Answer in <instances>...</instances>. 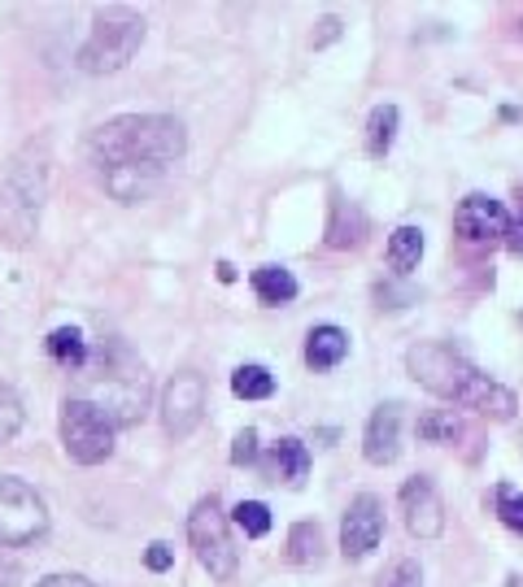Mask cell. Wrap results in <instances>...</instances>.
<instances>
[{
	"label": "cell",
	"instance_id": "8",
	"mask_svg": "<svg viewBox=\"0 0 523 587\" xmlns=\"http://www.w3.org/2000/svg\"><path fill=\"white\" fill-rule=\"evenodd\" d=\"M201 418H206V379L197 370H179L161 391V427L166 436L184 440L197 431Z\"/></svg>",
	"mask_w": 523,
	"mask_h": 587
},
{
	"label": "cell",
	"instance_id": "17",
	"mask_svg": "<svg viewBox=\"0 0 523 587\" xmlns=\"http://www.w3.org/2000/svg\"><path fill=\"white\" fill-rule=\"evenodd\" d=\"M49 357L75 375V370L88 361V340H83L75 327H57V331L49 336Z\"/></svg>",
	"mask_w": 523,
	"mask_h": 587
},
{
	"label": "cell",
	"instance_id": "32",
	"mask_svg": "<svg viewBox=\"0 0 523 587\" xmlns=\"http://www.w3.org/2000/svg\"><path fill=\"white\" fill-rule=\"evenodd\" d=\"M218 279H223V283H231V279H236V270H231L227 261H218Z\"/></svg>",
	"mask_w": 523,
	"mask_h": 587
},
{
	"label": "cell",
	"instance_id": "22",
	"mask_svg": "<svg viewBox=\"0 0 523 587\" xmlns=\"http://www.w3.org/2000/svg\"><path fill=\"white\" fill-rule=\"evenodd\" d=\"M288 557H293L297 566H314V561L323 557V536H318L314 523H297V527H293V536H288Z\"/></svg>",
	"mask_w": 523,
	"mask_h": 587
},
{
	"label": "cell",
	"instance_id": "18",
	"mask_svg": "<svg viewBox=\"0 0 523 587\" xmlns=\"http://www.w3.org/2000/svg\"><path fill=\"white\" fill-rule=\"evenodd\" d=\"M418 257H423V231L418 227H397L393 240H388V266L397 275H406V270L418 266Z\"/></svg>",
	"mask_w": 523,
	"mask_h": 587
},
{
	"label": "cell",
	"instance_id": "4",
	"mask_svg": "<svg viewBox=\"0 0 523 587\" xmlns=\"http://www.w3.org/2000/svg\"><path fill=\"white\" fill-rule=\"evenodd\" d=\"M140 44H145V22L127 9H109L92 22L88 44L79 49V66L88 74H114L136 57Z\"/></svg>",
	"mask_w": 523,
	"mask_h": 587
},
{
	"label": "cell",
	"instance_id": "15",
	"mask_svg": "<svg viewBox=\"0 0 523 587\" xmlns=\"http://www.w3.org/2000/svg\"><path fill=\"white\" fill-rule=\"evenodd\" d=\"M345 352H349V336H345L341 327H314L310 340H306V361H310L314 370H332V366H341Z\"/></svg>",
	"mask_w": 523,
	"mask_h": 587
},
{
	"label": "cell",
	"instance_id": "5",
	"mask_svg": "<svg viewBox=\"0 0 523 587\" xmlns=\"http://www.w3.org/2000/svg\"><path fill=\"white\" fill-rule=\"evenodd\" d=\"M188 539H193V553H197V561H201V566L209 570V579L227 584V579L236 575L240 557H236L231 536H227V514H223V505H218L214 496L197 500V509L188 514Z\"/></svg>",
	"mask_w": 523,
	"mask_h": 587
},
{
	"label": "cell",
	"instance_id": "13",
	"mask_svg": "<svg viewBox=\"0 0 523 587\" xmlns=\"http://www.w3.org/2000/svg\"><path fill=\"white\" fill-rule=\"evenodd\" d=\"M266 475L275 479V484H288V488H297L306 475H310V452H306V444L302 440H279L270 448V461H266Z\"/></svg>",
	"mask_w": 523,
	"mask_h": 587
},
{
	"label": "cell",
	"instance_id": "9",
	"mask_svg": "<svg viewBox=\"0 0 523 587\" xmlns=\"http://www.w3.org/2000/svg\"><path fill=\"white\" fill-rule=\"evenodd\" d=\"M384 536V505L363 491V496H354V505L345 509V523H341V553L349 557V561H363L366 553L379 544Z\"/></svg>",
	"mask_w": 523,
	"mask_h": 587
},
{
	"label": "cell",
	"instance_id": "10",
	"mask_svg": "<svg viewBox=\"0 0 523 587\" xmlns=\"http://www.w3.org/2000/svg\"><path fill=\"white\" fill-rule=\"evenodd\" d=\"M454 231H458L467 245H489V240H502V236L511 231V222H506L502 200H493V196H484V192H471L467 200L454 209Z\"/></svg>",
	"mask_w": 523,
	"mask_h": 587
},
{
	"label": "cell",
	"instance_id": "11",
	"mask_svg": "<svg viewBox=\"0 0 523 587\" xmlns=\"http://www.w3.org/2000/svg\"><path fill=\"white\" fill-rule=\"evenodd\" d=\"M402 514H406V527H411V536L418 539H436L445 531V505H441V496L432 488V479H406V488H402Z\"/></svg>",
	"mask_w": 523,
	"mask_h": 587
},
{
	"label": "cell",
	"instance_id": "20",
	"mask_svg": "<svg viewBox=\"0 0 523 587\" xmlns=\"http://www.w3.org/2000/svg\"><path fill=\"white\" fill-rule=\"evenodd\" d=\"M231 391H236L240 400H266V396L275 391V379H270L266 366H240V370L231 375Z\"/></svg>",
	"mask_w": 523,
	"mask_h": 587
},
{
	"label": "cell",
	"instance_id": "26",
	"mask_svg": "<svg viewBox=\"0 0 523 587\" xmlns=\"http://www.w3.org/2000/svg\"><path fill=\"white\" fill-rule=\"evenodd\" d=\"M379 587H423V575H418L415 561H393L384 575H379Z\"/></svg>",
	"mask_w": 523,
	"mask_h": 587
},
{
	"label": "cell",
	"instance_id": "25",
	"mask_svg": "<svg viewBox=\"0 0 523 587\" xmlns=\"http://www.w3.org/2000/svg\"><path fill=\"white\" fill-rule=\"evenodd\" d=\"M497 518L511 527V531H520L523 536V496L511 488H497Z\"/></svg>",
	"mask_w": 523,
	"mask_h": 587
},
{
	"label": "cell",
	"instance_id": "14",
	"mask_svg": "<svg viewBox=\"0 0 523 587\" xmlns=\"http://www.w3.org/2000/svg\"><path fill=\"white\" fill-rule=\"evenodd\" d=\"M366 236V222H363V209L349 205V200H332V222H327V245L332 248H358Z\"/></svg>",
	"mask_w": 523,
	"mask_h": 587
},
{
	"label": "cell",
	"instance_id": "21",
	"mask_svg": "<svg viewBox=\"0 0 523 587\" xmlns=\"http://www.w3.org/2000/svg\"><path fill=\"white\" fill-rule=\"evenodd\" d=\"M418 436L427 444H454L463 436V422H458L450 409H432V414L418 418Z\"/></svg>",
	"mask_w": 523,
	"mask_h": 587
},
{
	"label": "cell",
	"instance_id": "27",
	"mask_svg": "<svg viewBox=\"0 0 523 587\" xmlns=\"http://www.w3.org/2000/svg\"><path fill=\"white\" fill-rule=\"evenodd\" d=\"M231 461H236V466H254V461H258V431L245 427V431L236 436V444H231Z\"/></svg>",
	"mask_w": 523,
	"mask_h": 587
},
{
	"label": "cell",
	"instance_id": "7",
	"mask_svg": "<svg viewBox=\"0 0 523 587\" xmlns=\"http://www.w3.org/2000/svg\"><path fill=\"white\" fill-rule=\"evenodd\" d=\"M61 448L79 466H101L105 457L114 452V427L105 422L92 405L66 396L61 400Z\"/></svg>",
	"mask_w": 523,
	"mask_h": 587
},
{
	"label": "cell",
	"instance_id": "16",
	"mask_svg": "<svg viewBox=\"0 0 523 587\" xmlns=\"http://www.w3.org/2000/svg\"><path fill=\"white\" fill-rule=\"evenodd\" d=\"M254 292H258L262 305H288L297 296V279L284 266H262V270H254Z\"/></svg>",
	"mask_w": 523,
	"mask_h": 587
},
{
	"label": "cell",
	"instance_id": "19",
	"mask_svg": "<svg viewBox=\"0 0 523 587\" xmlns=\"http://www.w3.org/2000/svg\"><path fill=\"white\" fill-rule=\"evenodd\" d=\"M393 136H397V105L371 109V122H366V152H371V157H384V152L393 148Z\"/></svg>",
	"mask_w": 523,
	"mask_h": 587
},
{
	"label": "cell",
	"instance_id": "23",
	"mask_svg": "<svg viewBox=\"0 0 523 587\" xmlns=\"http://www.w3.org/2000/svg\"><path fill=\"white\" fill-rule=\"evenodd\" d=\"M231 518H236V527H240L245 536H254V539H262L270 531V509H266L262 500H240Z\"/></svg>",
	"mask_w": 523,
	"mask_h": 587
},
{
	"label": "cell",
	"instance_id": "3",
	"mask_svg": "<svg viewBox=\"0 0 523 587\" xmlns=\"http://www.w3.org/2000/svg\"><path fill=\"white\" fill-rule=\"evenodd\" d=\"M406 366L427 391H436L441 400H458L467 409H480L484 418L506 422L515 414V396L506 388H497L489 375H480L471 361H463L454 348L445 344H415L406 352Z\"/></svg>",
	"mask_w": 523,
	"mask_h": 587
},
{
	"label": "cell",
	"instance_id": "29",
	"mask_svg": "<svg viewBox=\"0 0 523 587\" xmlns=\"http://www.w3.org/2000/svg\"><path fill=\"white\" fill-rule=\"evenodd\" d=\"M18 579H22V566L0 553V587H18Z\"/></svg>",
	"mask_w": 523,
	"mask_h": 587
},
{
	"label": "cell",
	"instance_id": "24",
	"mask_svg": "<svg viewBox=\"0 0 523 587\" xmlns=\"http://www.w3.org/2000/svg\"><path fill=\"white\" fill-rule=\"evenodd\" d=\"M22 431V400L0 384V444H9Z\"/></svg>",
	"mask_w": 523,
	"mask_h": 587
},
{
	"label": "cell",
	"instance_id": "28",
	"mask_svg": "<svg viewBox=\"0 0 523 587\" xmlns=\"http://www.w3.org/2000/svg\"><path fill=\"white\" fill-rule=\"evenodd\" d=\"M145 566H149V570H166V566H170V544H161V539H157V544H149V553H145Z\"/></svg>",
	"mask_w": 523,
	"mask_h": 587
},
{
	"label": "cell",
	"instance_id": "12",
	"mask_svg": "<svg viewBox=\"0 0 523 587\" xmlns=\"http://www.w3.org/2000/svg\"><path fill=\"white\" fill-rule=\"evenodd\" d=\"M363 452L371 466H393L397 461V452H402V405L397 400H388L371 414Z\"/></svg>",
	"mask_w": 523,
	"mask_h": 587
},
{
	"label": "cell",
	"instance_id": "2",
	"mask_svg": "<svg viewBox=\"0 0 523 587\" xmlns=\"http://www.w3.org/2000/svg\"><path fill=\"white\" fill-rule=\"evenodd\" d=\"M70 396L92 405L105 422L118 431V427H131L145 418L149 409V375L140 366V357L118 340H101L97 348H88V361L75 370V384Z\"/></svg>",
	"mask_w": 523,
	"mask_h": 587
},
{
	"label": "cell",
	"instance_id": "1",
	"mask_svg": "<svg viewBox=\"0 0 523 587\" xmlns=\"http://www.w3.org/2000/svg\"><path fill=\"white\" fill-rule=\"evenodd\" d=\"M184 148H188L184 127L166 113H122L92 136V157L101 166L105 192L122 205L154 196L166 170L184 157Z\"/></svg>",
	"mask_w": 523,
	"mask_h": 587
},
{
	"label": "cell",
	"instance_id": "6",
	"mask_svg": "<svg viewBox=\"0 0 523 587\" xmlns=\"http://www.w3.org/2000/svg\"><path fill=\"white\" fill-rule=\"evenodd\" d=\"M49 531V509L40 491L27 488L22 479L0 475V548H22Z\"/></svg>",
	"mask_w": 523,
	"mask_h": 587
},
{
	"label": "cell",
	"instance_id": "31",
	"mask_svg": "<svg viewBox=\"0 0 523 587\" xmlns=\"http://www.w3.org/2000/svg\"><path fill=\"white\" fill-rule=\"evenodd\" d=\"M506 236H511V248H515V252H523V222H520V227H511Z\"/></svg>",
	"mask_w": 523,
	"mask_h": 587
},
{
	"label": "cell",
	"instance_id": "30",
	"mask_svg": "<svg viewBox=\"0 0 523 587\" xmlns=\"http://www.w3.org/2000/svg\"><path fill=\"white\" fill-rule=\"evenodd\" d=\"M36 587H97V584H88L83 575H49V579H40Z\"/></svg>",
	"mask_w": 523,
	"mask_h": 587
}]
</instances>
